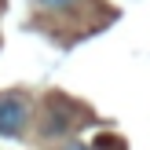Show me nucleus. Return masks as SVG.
Listing matches in <instances>:
<instances>
[{"mask_svg":"<svg viewBox=\"0 0 150 150\" xmlns=\"http://www.w3.org/2000/svg\"><path fill=\"white\" fill-rule=\"evenodd\" d=\"M29 125V103L26 95H0V136L15 139Z\"/></svg>","mask_w":150,"mask_h":150,"instance_id":"nucleus-1","label":"nucleus"},{"mask_svg":"<svg viewBox=\"0 0 150 150\" xmlns=\"http://www.w3.org/2000/svg\"><path fill=\"white\" fill-rule=\"evenodd\" d=\"M70 128V114H66V110H59V103H55V110H51V114H44V136H62V132Z\"/></svg>","mask_w":150,"mask_h":150,"instance_id":"nucleus-2","label":"nucleus"},{"mask_svg":"<svg viewBox=\"0 0 150 150\" xmlns=\"http://www.w3.org/2000/svg\"><path fill=\"white\" fill-rule=\"evenodd\" d=\"M40 7H51V11H62V7H70V4H77V0H37Z\"/></svg>","mask_w":150,"mask_h":150,"instance_id":"nucleus-3","label":"nucleus"},{"mask_svg":"<svg viewBox=\"0 0 150 150\" xmlns=\"http://www.w3.org/2000/svg\"><path fill=\"white\" fill-rule=\"evenodd\" d=\"M114 143H117V139H106V136H99V139H95V146H88V150H110ZM117 150H125V146H117Z\"/></svg>","mask_w":150,"mask_h":150,"instance_id":"nucleus-4","label":"nucleus"},{"mask_svg":"<svg viewBox=\"0 0 150 150\" xmlns=\"http://www.w3.org/2000/svg\"><path fill=\"white\" fill-rule=\"evenodd\" d=\"M62 150H88V146H84V143H77V139H70V143H66Z\"/></svg>","mask_w":150,"mask_h":150,"instance_id":"nucleus-5","label":"nucleus"}]
</instances>
